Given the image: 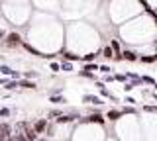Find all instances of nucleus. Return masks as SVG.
Masks as SVG:
<instances>
[{
    "mask_svg": "<svg viewBox=\"0 0 157 141\" xmlns=\"http://www.w3.org/2000/svg\"><path fill=\"white\" fill-rule=\"evenodd\" d=\"M8 137H10V125L2 124V125H0V141H6Z\"/></svg>",
    "mask_w": 157,
    "mask_h": 141,
    "instance_id": "f257e3e1",
    "label": "nucleus"
},
{
    "mask_svg": "<svg viewBox=\"0 0 157 141\" xmlns=\"http://www.w3.org/2000/svg\"><path fill=\"white\" fill-rule=\"evenodd\" d=\"M20 43V35L18 33H10L8 35V45H18Z\"/></svg>",
    "mask_w": 157,
    "mask_h": 141,
    "instance_id": "f03ea898",
    "label": "nucleus"
},
{
    "mask_svg": "<svg viewBox=\"0 0 157 141\" xmlns=\"http://www.w3.org/2000/svg\"><path fill=\"white\" fill-rule=\"evenodd\" d=\"M45 125H47V121H45V120H41V121H37V124H36V128H32V129L37 133V131H43V129H45Z\"/></svg>",
    "mask_w": 157,
    "mask_h": 141,
    "instance_id": "7ed1b4c3",
    "label": "nucleus"
},
{
    "mask_svg": "<svg viewBox=\"0 0 157 141\" xmlns=\"http://www.w3.org/2000/svg\"><path fill=\"white\" fill-rule=\"evenodd\" d=\"M122 57H124V59H128V61H136V59H137L136 53H132V51H124V53H122Z\"/></svg>",
    "mask_w": 157,
    "mask_h": 141,
    "instance_id": "20e7f679",
    "label": "nucleus"
},
{
    "mask_svg": "<svg viewBox=\"0 0 157 141\" xmlns=\"http://www.w3.org/2000/svg\"><path fill=\"white\" fill-rule=\"evenodd\" d=\"M88 121H98V124H102L104 118H102L100 114H92V116H88Z\"/></svg>",
    "mask_w": 157,
    "mask_h": 141,
    "instance_id": "39448f33",
    "label": "nucleus"
},
{
    "mask_svg": "<svg viewBox=\"0 0 157 141\" xmlns=\"http://www.w3.org/2000/svg\"><path fill=\"white\" fill-rule=\"evenodd\" d=\"M26 139L28 141H36V131H33V129H26Z\"/></svg>",
    "mask_w": 157,
    "mask_h": 141,
    "instance_id": "423d86ee",
    "label": "nucleus"
},
{
    "mask_svg": "<svg viewBox=\"0 0 157 141\" xmlns=\"http://www.w3.org/2000/svg\"><path fill=\"white\" fill-rule=\"evenodd\" d=\"M20 86H24V88H36V84H33V82H28V80L20 82Z\"/></svg>",
    "mask_w": 157,
    "mask_h": 141,
    "instance_id": "0eeeda50",
    "label": "nucleus"
},
{
    "mask_svg": "<svg viewBox=\"0 0 157 141\" xmlns=\"http://www.w3.org/2000/svg\"><path fill=\"white\" fill-rule=\"evenodd\" d=\"M108 118H110V120H118V118H120V112H108Z\"/></svg>",
    "mask_w": 157,
    "mask_h": 141,
    "instance_id": "6e6552de",
    "label": "nucleus"
},
{
    "mask_svg": "<svg viewBox=\"0 0 157 141\" xmlns=\"http://www.w3.org/2000/svg\"><path fill=\"white\" fill-rule=\"evenodd\" d=\"M104 57H112V49H110V47H106V49H104Z\"/></svg>",
    "mask_w": 157,
    "mask_h": 141,
    "instance_id": "1a4fd4ad",
    "label": "nucleus"
},
{
    "mask_svg": "<svg viewBox=\"0 0 157 141\" xmlns=\"http://www.w3.org/2000/svg\"><path fill=\"white\" fill-rule=\"evenodd\" d=\"M6 141H16V139H14V137H8V139H6Z\"/></svg>",
    "mask_w": 157,
    "mask_h": 141,
    "instance_id": "9d476101",
    "label": "nucleus"
},
{
    "mask_svg": "<svg viewBox=\"0 0 157 141\" xmlns=\"http://www.w3.org/2000/svg\"><path fill=\"white\" fill-rule=\"evenodd\" d=\"M37 141H45V139H37Z\"/></svg>",
    "mask_w": 157,
    "mask_h": 141,
    "instance_id": "9b49d317",
    "label": "nucleus"
}]
</instances>
